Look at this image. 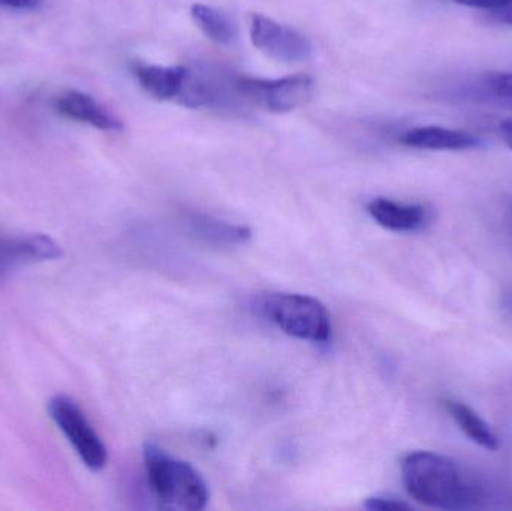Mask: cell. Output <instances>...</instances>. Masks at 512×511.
Segmentation results:
<instances>
[{
	"label": "cell",
	"instance_id": "cell-10",
	"mask_svg": "<svg viewBox=\"0 0 512 511\" xmlns=\"http://www.w3.org/2000/svg\"><path fill=\"white\" fill-rule=\"evenodd\" d=\"M132 71L141 89L158 101H173L179 98L189 74V69L185 66H159L147 63H134Z\"/></svg>",
	"mask_w": 512,
	"mask_h": 511
},
{
	"label": "cell",
	"instance_id": "cell-6",
	"mask_svg": "<svg viewBox=\"0 0 512 511\" xmlns=\"http://www.w3.org/2000/svg\"><path fill=\"white\" fill-rule=\"evenodd\" d=\"M249 35L252 44L276 62L300 63L312 57L313 47L306 36L265 15H252Z\"/></svg>",
	"mask_w": 512,
	"mask_h": 511
},
{
	"label": "cell",
	"instance_id": "cell-21",
	"mask_svg": "<svg viewBox=\"0 0 512 511\" xmlns=\"http://www.w3.org/2000/svg\"><path fill=\"white\" fill-rule=\"evenodd\" d=\"M499 129H501V135L505 143H507V146L512 150V119L502 120Z\"/></svg>",
	"mask_w": 512,
	"mask_h": 511
},
{
	"label": "cell",
	"instance_id": "cell-4",
	"mask_svg": "<svg viewBox=\"0 0 512 511\" xmlns=\"http://www.w3.org/2000/svg\"><path fill=\"white\" fill-rule=\"evenodd\" d=\"M48 414L90 471L98 473L107 467V446L77 402L65 395L54 396L48 402Z\"/></svg>",
	"mask_w": 512,
	"mask_h": 511
},
{
	"label": "cell",
	"instance_id": "cell-2",
	"mask_svg": "<svg viewBox=\"0 0 512 511\" xmlns=\"http://www.w3.org/2000/svg\"><path fill=\"white\" fill-rule=\"evenodd\" d=\"M147 483L156 501L165 509L204 510L210 491L204 477L189 462L147 443L143 450Z\"/></svg>",
	"mask_w": 512,
	"mask_h": 511
},
{
	"label": "cell",
	"instance_id": "cell-9",
	"mask_svg": "<svg viewBox=\"0 0 512 511\" xmlns=\"http://www.w3.org/2000/svg\"><path fill=\"white\" fill-rule=\"evenodd\" d=\"M370 218L385 230L394 233H412L421 230L427 222L426 207L421 204L399 203L388 198H375L367 204Z\"/></svg>",
	"mask_w": 512,
	"mask_h": 511
},
{
	"label": "cell",
	"instance_id": "cell-5",
	"mask_svg": "<svg viewBox=\"0 0 512 511\" xmlns=\"http://www.w3.org/2000/svg\"><path fill=\"white\" fill-rule=\"evenodd\" d=\"M236 86L246 99L259 107L271 113L283 114L310 101L315 81L307 74L289 75L277 80L240 77Z\"/></svg>",
	"mask_w": 512,
	"mask_h": 511
},
{
	"label": "cell",
	"instance_id": "cell-1",
	"mask_svg": "<svg viewBox=\"0 0 512 511\" xmlns=\"http://www.w3.org/2000/svg\"><path fill=\"white\" fill-rule=\"evenodd\" d=\"M402 480L412 500L432 509H469L481 498V488L462 468L438 453H409L402 461Z\"/></svg>",
	"mask_w": 512,
	"mask_h": 511
},
{
	"label": "cell",
	"instance_id": "cell-8",
	"mask_svg": "<svg viewBox=\"0 0 512 511\" xmlns=\"http://www.w3.org/2000/svg\"><path fill=\"white\" fill-rule=\"evenodd\" d=\"M54 108L68 119L86 123L101 131H123L122 120L117 119L107 108L102 107L95 98L78 90H69L57 96Z\"/></svg>",
	"mask_w": 512,
	"mask_h": 511
},
{
	"label": "cell",
	"instance_id": "cell-17",
	"mask_svg": "<svg viewBox=\"0 0 512 511\" xmlns=\"http://www.w3.org/2000/svg\"><path fill=\"white\" fill-rule=\"evenodd\" d=\"M364 509L376 511L411 510V504L390 495H375L364 501Z\"/></svg>",
	"mask_w": 512,
	"mask_h": 511
},
{
	"label": "cell",
	"instance_id": "cell-20",
	"mask_svg": "<svg viewBox=\"0 0 512 511\" xmlns=\"http://www.w3.org/2000/svg\"><path fill=\"white\" fill-rule=\"evenodd\" d=\"M493 17H495L499 23L511 24L512 26V0H505L501 8L493 11Z\"/></svg>",
	"mask_w": 512,
	"mask_h": 511
},
{
	"label": "cell",
	"instance_id": "cell-14",
	"mask_svg": "<svg viewBox=\"0 0 512 511\" xmlns=\"http://www.w3.org/2000/svg\"><path fill=\"white\" fill-rule=\"evenodd\" d=\"M191 17L198 29L216 44L227 45L236 38V26L231 18L215 6L195 3Z\"/></svg>",
	"mask_w": 512,
	"mask_h": 511
},
{
	"label": "cell",
	"instance_id": "cell-13",
	"mask_svg": "<svg viewBox=\"0 0 512 511\" xmlns=\"http://www.w3.org/2000/svg\"><path fill=\"white\" fill-rule=\"evenodd\" d=\"M448 413L453 417L454 422L459 426L460 431L471 438L475 444L487 450H496L499 447V440L489 425L472 410L468 405L457 401H447Z\"/></svg>",
	"mask_w": 512,
	"mask_h": 511
},
{
	"label": "cell",
	"instance_id": "cell-3",
	"mask_svg": "<svg viewBox=\"0 0 512 511\" xmlns=\"http://www.w3.org/2000/svg\"><path fill=\"white\" fill-rule=\"evenodd\" d=\"M255 309L262 318L292 338L312 344L333 339V321L324 303L295 293H265L256 297Z\"/></svg>",
	"mask_w": 512,
	"mask_h": 511
},
{
	"label": "cell",
	"instance_id": "cell-19",
	"mask_svg": "<svg viewBox=\"0 0 512 511\" xmlns=\"http://www.w3.org/2000/svg\"><path fill=\"white\" fill-rule=\"evenodd\" d=\"M42 2L44 0H0V5L6 6V8L32 11V9H38Z\"/></svg>",
	"mask_w": 512,
	"mask_h": 511
},
{
	"label": "cell",
	"instance_id": "cell-12",
	"mask_svg": "<svg viewBox=\"0 0 512 511\" xmlns=\"http://www.w3.org/2000/svg\"><path fill=\"white\" fill-rule=\"evenodd\" d=\"M188 225L195 237L212 245H243L252 237V231L245 225L219 221L212 216L192 215Z\"/></svg>",
	"mask_w": 512,
	"mask_h": 511
},
{
	"label": "cell",
	"instance_id": "cell-15",
	"mask_svg": "<svg viewBox=\"0 0 512 511\" xmlns=\"http://www.w3.org/2000/svg\"><path fill=\"white\" fill-rule=\"evenodd\" d=\"M179 102L188 108L210 107L218 99L213 84L207 83L204 78L198 77L194 72L189 71L185 86L179 95Z\"/></svg>",
	"mask_w": 512,
	"mask_h": 511
},
{
	"label": "cell",
	"instance_id": "cell-18",
	"mask_svg": "<svg viewBox=\"0 0 512 511\" xmlns=\"http://www.w3.org/2000/svg\"><path fill=\"white\" fill-rule=\"evenodd\" d=\"M459 5L471 6V8L487 9V11H496L504 5L505 0H451Z\"/></svg>",
	"mask_w": 512,
	"mask_h": 511
},
{
	"label": "cell",
	"instance_id": "cell-11",
	"mask_svg": "<svg viewBox=\"0 0 512 511\" xmlns=\"http://www.w3.org/2000/svg\"><path fill=\"white\" fill-rule=\"evenodd\" d=\"M400 143L421 150H469L483 144L480 138L465 131L442 128V126H420L409 129L400 137Z\"/></svg>",
	"mask_w": 512,
	"mask_h": 511
},
{
	"label": "cell",
	"instance_id": "cell-16",
	"mask_svg": "<svg viewBox=\"0 0 512 511\" xmlns=\"http://www.w3.org/2000/svg\"><path fill=\"white\" fill-rule=\"evenodd\" d=\"M487 98L512 110V72H492L481 80Z\"/></svg>",
	"mask_w": 512,
	"mask_h": 511
},
{
	"label": "cell",
	"instance_id": "cell-7",
	"mask_svg": "<svg viewBox=\"0 0 512 511\" xmlns=\"http://www.w3.org/2000/svg\"><path fill=\"white\" fill-rule=\"evenodd\" d=\"M62 255L59 243L47 234H29L14 239L0 234V278L18 264L59 260Z\"/></svg>",
	"mask_w": 512,
	"mask_h": 511
}]
</instances>
